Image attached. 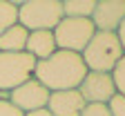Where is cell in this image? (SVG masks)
<instances>
[{
	"instance_id": "1",
	"label": "cell",
	"mask_w": 125,
	"mask_h": 116,
	"mask_svg": "<svg viewBox=\"0 0 125 116\" xmlns=\"http://www.w3.org/2000/svg\"><path fill=\"white\" fill-rule=\"evenodd\" d=\"M87 76V67L81 54L74 52H54L49 58L36 63L34 78L45 85L49 92H65V89H78V85Z\"/></svg>"
},
{
	"instance_id": "2",
	"label": "cell",
	"mask_w": 125,
	"mask_h": 116,
	"mask_svg": "<svg viewBox=\"0 0 125 116\" xmlns=\"http://www.w3.org/2000/svg\"><path fill=\"white\" fill-rule=\"evenodd\" d=\"M81 56H83L87 72L112 74V69L125 56V52H123V47H121L114 31H96Z\"/></svg>"
},
{
	"instance_id": "3",
	"label": "cell",
	"mask_w": 125,
	"mask_h": 116,
	"mask_svg": "<svg viewBox=\"0 0 125 116\" xmlns=\"http://www.w3.org/2000/svg\"><path fill=\"white\" fill-rule=\"evenodd\" d=\"M62 18V0H22L18 5V25L27 31H54Z\"/></svg>"
},
{
	"instance_id": "4",
	"label": "cell",
	"mask_w": 125,
	"mask_h": 116,
	"mask_svg": "<svg viewBox=\"0 0 125 116\" xmlns=\"http://www.w3.org/2000/svg\"><path fill=\"white\" fill-rule=\"evenodd\" d=\"M94 34H96V29L89 18H62L54 29L56 47L74 54H83V49L89 45Z\"/></svg>"
},
{
	"instance_id": "5",
	"label": "cell",
	"mask_w": 125,
	"mask_h": 116,
	"mask_svg": "<svg viewBox=\"0 0 125 116\" xmlns=\"http://www.w3.org/2000/svg\"><path fill=\"white\" fill-rule=\"evenodd\" d=\"M36 60L31 58L27 52L18 54H5L0 52V92H13L20 87L22 83L34 78Z\"/></svg>"
},
{
	"instance_id": "6",
	"label": "cell",
	"mask_w": 125,
	"mask_h": 116,
	"mask_svg": "<svg viewBox=\"0 0 125 116\" xmlns=\"http://www.w3.org/2000/svg\"><path fill=\"white\" fill-rule=\"evenodd\" d=\"M78 94L83 96L85 105H107L116 94V85L112 80V74H98V72H87L83 83L78 85Z\"/></svg>"
},
{
	"instance_id": "7",
	"label": "cell",
	"mask_w": 125,
	"mask_h": 116,
	"mask_svg": "<svg viewBox=\"0 0 125 116\" xmlns=\"http://www.w3.org/2000/svg\"><path fill=\"white\" fill-rule=\"evenodd\" d=\"M49 89L36 78H29L27 83H22L20 87H16L13 92H9V101L18 107L22 114H29V112H36V109H42L47 107V101H49Z\"/></svg>"
},
{
	"instance_id": "8",
	"label": "cell",
	"mask_w": 125,
	"mask_h": 116,
	"mask_svg": "<svg viewBox=\"0 0 125 116\" xmlns=\"http://www.w3.org/2000/svg\"><path fill=\"white\" fill-rule=\"evenodd\" d=\"M92 25L96 31H114L125 20V0H96L92 13Z\"/></svg>"
},
{
	"instance_id": "9",
	"label": "cell",
	"mask_w": 125,
	"mask_h": 116,
	"mask_svg": "<svg viewBox=\"0 0 125 116\" xmlns=\"http://www.w3.org/2000/svg\"><path fill=\"white\" fill-rule=\"evenodd\" d=\"M47 109L52 116H81L85 109V101L78 94V89H65V92H52Z\"/></svg>"
},
{
	"instance_id": "10",
	"label": "cell",
	"mask_w": 125,
	"mask_h": 116,
	"mask_svg": "<svg viewBox=\"0 0 125 116\" xmlns=\"http://www.w3.org/2000/svg\"><path fill=\"white\" fill-rule=\"evenodd\" d=\"M25 52L34 58L36 63L49 58L54 52H58L56 47V38H54V31H29V38H27V47Z\"/></svg>"
},
{
	"instance_id": "11",
	"label": "cell",
	"mask_w": 125,
	"mask_h": 116,
	"mask_svg": "<svg viewBox=\"0 0 125 116\" xmlns=\"http://www.w3.org/2000/svg\"><path fill=\"white\" fill-rule=\"evenodd\" d=\"M27 38H29V31L16 22L13 27H9L5 34H0V52L5 54H18L25 52L27 47Z\"/></svg>"
},
{
	"instance_id": "12",
	"label": "cell",
	"mask_w": 125,
	"mask_h": 116,
	"mask_svg": "<svg viewBox=\"0 0 125 116\" xmlns=\"http://www.w3.org/2000/svg\"><path fill=\"white\" fill-rule=\"evenodd\" d=\"M96 0H62L65 18H92Z\"/></svg>"
},
{
	"instance_id": "13",
	"label": "cell",
	"mask_w": 125,
	"mask_h": 116,
	"mask_svg": "<svg viewBox=\"0 0 125 116\" xmlns=\"http://www.w3.org/2000/svg\"><path fill=\"white\" fill-rule=\"evenodd\" d=\"M18 5L11 0H0V34H5L9 27L18 22Z\"/></svg>"
},
{
	"instance_id": "14",
	"label": "cell",
	"mask_w": 125,
	"mask_h": 116,
	"mask_svg": "<svg viewBox=\"0 0 125 116\" xmlns=\"http://www.w3.org/2000/svg\"><path fill=\"white\" fill-rule=\"evenodd\" d=\"M112 80L116 85V94H123L125 96V56L116 63V67L112 69Z\"/></svg>"
},
{
	"instance_id": "15",
	"label": "cell",
	"mask_w": 125,
	"mask_h": 116,
	"mask_svg": "<svg viewBox=\"0 0 125 116\" xmlns=\"http://www.w3.org/2000/svg\"><path fill=\"white\" fill-rule=\"evenodd\" d=\"M107 109L112 116H125V96L123 94H114L112 101L107 103Z\"/></svg>"
},
{
	"instance_id": "16",
	"label": "cell",
	"mask_w": 125,
	"mask_h": 116,
	"mask_svg": "<svg viewBox=\"0 0 125 116\" xmlns=\"http://www.w3.org/2000/svg\"><path fill=\"white\" fill-rule=\"evenodd\" d=\"M81 116H112V114H109L107 105L94 103V105H85V109L81 112Z\"/></svg>"
},
{
	"instance_id": "17",
	"label": "cell",
	"mask_w": 125,
	"mask_h": 116,
	"mask_svg": "<svg viewBox=\"0 0 125 116\" xmlns=\"http://www.w3.org/2000/svg\"><path fill=\"white\" fill-rule=\"evenodd\" d=\"M0 116H25L11 101H0Z\"/></svg>"
},
{
	"instance_id": "18",
	"label": "cell",
	"mask_w": 125,
	"mask_h": 116,
	"mask_svg": "<svg viewBox=\"0 0 125 116\" xmlns=\"http://www.w3.org/2000/svg\"><path fill=\"white\" fill-rule=\"evenodd\" d=\"M116 38H118V42H121V47H123V52H125V20H123L121 27L116 29Z\"/></svg>"
},
{
	"instance_id": "19",
	"label": "cell",
	"mask_w": 125,
	"mask_h": 116,
	"mask_svg": "<svg viewBox=\"0 0 125 116\" xmlns=\"http://www.w3.org/2000/svg\"><path fill=\"white\" fill-rule=\"evenodd\" d=\"M25 116H52V114H49V109H47V107H42V109H36V112H29V114H25Z\"/></svg>"
},
{
	"instance_id": "20",
	"label": "cell",
	"mask_w": 125,
	"mask_h": 116,
	"mask_svg": "<svg viewBox=\"0 0 125 116\" xmlns=\"http://www.w3.org/2000/svg\"><path fill=\"white\" fill-rule=\"evenodd\" d=\"M0 101H9V94L7 92H0Z\"/></svg>"
}]
</instances>
